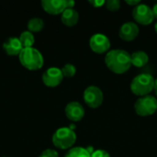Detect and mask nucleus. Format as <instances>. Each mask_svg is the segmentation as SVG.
Here are the masks:
<instances>
[{
	"label": "nucleus",
	"instance_id": "nucleus-19",
	"mask_svg": "<svg viewBox=\"0 0 157 157\" xmlns=\"http://www.w3.org/2000/svg\"><path fill=\"white\" fill-rule=\"evenodd\" d=\"M61 70H62V73L63 75V77H73L76 73V68L72 63L64 64Z\"/></svg>",
	"mask_w": 157,
	"mask_h": 157
},
{
	"label": "nucleus",
	"instance_id": "nucleus-8",
	"mask_svg": "<svg viewBox=\"0 0 157 157\" xmlns=\"http://www.w3.org/2000/svg\"><path fill=\"white\" fill-rule=\"evenodd\" d=\"M89 47L95 53L102 54L109 52L110 48V41L106 35L97 33L90 38Z\"/></svg>",
	"mask_w": 157,
	"mask_h": 157
},
{
	"label": "nucleus",
	"instance_id": "nucleus-21",
	"mask_svg": "<svg viewBox=\"0 0 157 157\" xmlns=\"http://www.w3.org/2000/svg\"><path fill=\"white\" fill-rule=\"evenodd\" d=\"M39 157H59L58 153L53 149H46L44 150Z\"/></svg>",
	"mask_w": 157,
	"mask_h": 157
},
{
	"label": "nucleus",
	"instance_id": "nucleus-22",
	"mask_svg": "<svg viewBox=\"0 0 157 157\" xmlns=\"http://www.w3.org/2000/svg\"><path fill=\"white\" fill-rule=\"evenodd\" d=\"M91 157H110V155L105 150H96L91 154Z\"/></svg>",
	"mask_w": 157,
	"mask_h": 157
},
{
	"label": "nucleus",
	"instance_id": "nucleus-11",
	"mask_svg": "<svg viewBox=\"0 0 157 157\" xmlns=\"http://www.w3.org/2000/svg\"><path fill=\"white\" fill-rule=\"evenodd\" d=\"M65 116L71 121H80L85 116L84 107L77 101H72L68 103L64 109Z\"/></svg>",
	"mask_w": 157,
	"mask_h": 157
},
{
	"label": "nucleus",
	"instance_id": "nucleus-1",
	"mask_svg": "<svg viewBox=\"0 0 157 157\" xmlns=\"http://www.w3.org/2000/svg\"><path fill=\"white\" fill-rule=\"evenodd\" d=\"M105 63L107 67L114 74L123 75L132 66L131 54L125 50H111L106 54Z\"/></svg>",
	"mask_w": 157,
	"mask_h": 157
},
{
	"label": "nucleus",
	"instance_id": "nucleus-4",
	"mask_svg": "<svg viewBox=\"0 0 157 157\" xmlns=\"http://www.w3.org/2000/svg\"><path fill=\"white\" fill-rule=\"evenodd\" d=\"M52 141L56 148L61 150H70L76 141V134L71 128L63 127L53 133Z\"/></svg>",
	"mask_w": 157,
	"mask_h": 157
},
{
	"label": "nucleus",
	"instance_id": "nucleus-20",
	"mask_svg": "<svg viewBox=\"0 0 157 157\" xmlns=\"http://www.w3.org/2000/svg\"><path fill=\"white\" fill-rule=\"evenodd\" d=\"M106 7L109 11H117L121 8V2L119 0H108L106 2Z\"/></svg>",
	"mask_w": 157,
	"mask_h": 157
},
{
	"label": "nucleus",
	"instance_id": "nucleus-25",
	"mask_svg": "<svg viewBox=\"0 0 157 157\" xmlns=\"http://www.w3.org/2000/svg\"><path fill=\"white\" fill-rule=\"evenodd\" d=\"M75 5V2L73 0H66V6L67 8H73Z\"/></svg>",
	"mask_w": 157,
	"mask_h": 157
},
{
	"label": "nucleus",
	"instance_id": "nucleus-14",
	"mask_svg": "<svg viewBox=\"0 0 157 157\" xmlns=\"http://www.w3.org/2000/svg\"><path fill=\"white\" fill-rule=\"evenodd\" d=\"M79 19L78 12L74 8H66L61 15V20L63 25L73 27L77 24Z\"/></svg>",
	"mask_w": 157,
	"mask_h": 157
},
{
	"label": "nucleus",
	"instance_id": "nucleus-27",
	"mask_svg": "<svg viewBox=\"0 0 157 157\" xmlns=\"http://www.w3.org/2000/svg\"><path fill=\"white\" fill-rule=\"evenodd\" d=\"M154 90H155V95L157 96V79L155 80V87H154Z\"/></svg>",
	"mask_w": 157,
	"mask_h": 157
},
{
	"label": "nucleus",
	"instance_id": "nucleus-18",
	"mask_svg": "<svg viewBox=\"0 0 157 157\" xmlns=\"http://www.w3.org/2000/svg\"><path fill=\"white\" fill-rule=\"evenodd\" d=\"M64 157H91L90 153L86 150V148L84 147H73L71 148Z\"/></svg>",
	"mask_w": 157,
	"mask_h": 157
},
{
	"label": "nucleus",
	"instance_id": "nucleus-29",
	"mask_svg": "<svg viewBox=\"0 0 157 157\" xmlns=\"http://www.w3.org/2000/svg\"><path fill=\"white\" fill-rule=\"evenodd\" d=\"M156 112H157V110H156Z\"/></svg>",
	"mask_w": 157,
	"mask_h": 157
},
{
	"label": "nucleus",
	"instance_id": "nucleus-12",
	"mask_svg": "<svg viewBox=\"0 0 157 157\" xmlns=\"http://www.w3.org/2000/svg\"><path fill=\"white\" fill-rule=\"evenodd\" d=\"M139 34V27L136 23L128 21L122 24L120 28L119 36L125 41H132L137 38Z\"/></svg>",
	"mask_w": 157,
	"mask_h": 157
},
{
	"label": "nucleus",
	"instance_id": "nucleus-28",
	"mask_svg": "<svg viewBox=\"0 0 157 157\" xmlns=\"http://www.w3.org/2000/svg\"><path fill=\"white\" fill-rule=\"evenodd\" d=\"M155 32L157 33V22L155 23Z\"/></svg>",
	"mask_w": 157,
	"mask_h": 157
},
{
	"label": "nucleus",
	"instance_id": "nucleus-24",
	"mask_svg": "<svg viewBox=\"0 0 157 157\" xmlns=\"http://www.w3.org/2000/svg\"><path fill=\"white\" fill-rule=\"evenodd\" d=\"M125 3L129 6H134L141 4V2L139 0H125Z\"/></svg>",
	"mask_w": 157,
	"mask_h": 157
},
{
	"label": "nucleus",
	"instance_id": "nucleus-5",
	"mask_svg": "<svg viewBox=\"0 0 157 157\" xmlns=\"http://www.w3.org/2000/svg\"><path fill=\"white\" fill-rule=\"evenodd\" d=\"M134 110L141 117L153 115L157 110V99L154 96H144L139 98L134 103Z\"/></svg>",
	"mask_w": 157,
	"mask_h": 157
},
{
	"label": "nucleus",
	"instance_id": "nucleus-13",
	"mask_svg": "<svg viewBox=\"0 0 157 157\" xmlns=\"http://www.w3.org/2000/svg\"><path fill=\"white\" fill-rule=\"evenodd\" d=\"M3 50L9 56H18L23 50V47L18 38L9 37L3 43Z\"/></svg>",
	"mask_w": 157,
	"mask_h": 157
},
{
	"label": "nucleus",
	"instance_id": "nucleus-17",
	"mask_svg": "<svg viewBox=\"0 0 157 157\" xmlns=\"http://www.w3.org/2000/svg\"><path fill=\"white\" fill-rule=\"evenodd\" d=\"M18 39H19V40L21 42V45H22L23 49H25V48H31V47H33V45L35 43L34 35H33V33H31L29 30L23 31L19 35Z\"/></svg>",
	"mask_w": 157,
	"mask_h": 157
},
{
	"label": "nucleus",
	"instance_id": "nucleus-23",
	"mask_svg": "<svg viewBox=\"0 0 157 157\" xmlns=\"http://www.w3.org/2000/svg\"><path fill=\"white\" fill-rule=\"evenodd\" d=\"M88 3L90 5H92L94 7H101L103 5L106 4V1H103V0H92V1H88Z\"/></svg>",
	"mask_w": 157,
	"mask_h": 157
},
{
	"label": "nucleus",
	"instance_id": "nucleus-6",
	"mask_svg": "<svg viewBox=\"0 0 157 157\" xmlns=\"http://www.w3.org/2000/svg\"><path fill=\"white\" fill-rule=\"evenodd\" d=\"M83 98L89 108L97 109L103 103V93L99 87L96 86H89L85 89Z\"/></svg>",
	"mask_w": 157,
	"mask_h": 157
},
{
	"label": "nucleus",
	"instance_id": "nucleus-15",
	"mask_svg": "<svg viewBox=\"0 0 157 157\" xmlns=\"http://www.w3.org/2000/svg\"><path fill=\"white\" fill-rule=\"evenodd\" d=\"M131 59H132V65L141 68L148 63L149 56L144 51H137L131 54Z\"/></svg>",
	"mask_w": 157,
	"mask_h": 157
},
{
	"label": "nucleus",
	"instance_id": "nucleus-26",
	"mask_svg": "<svg viewBox=\"0 0 157 157\" xmlns=\"http://www.w3.org/2000/svg\"><path fill=\"white\" fill-rule=\"evenodd\" d=\"M152 11H153V15L155 17V18H157V3L154 5V6L152 7Z\"/></svg>",
	"mask_w": 157,
	"mask_h": 157
},
{
	"label": "nucleus",
	"instance_id": "nucleus-7",
	"mask_svg": "<svg viewBox=\"0 0 157 157\" xmlns=\"http://www.w3.org/2000/svg\"><path fill=\"white\" fill-rule=\"evenodd\" d=\"M132 17L135 20V22L144 26L150 25L155 19L152 7L142 3L134 6L132 10Z\"/></svg>",
	"mask_w": 157,
	"mask_h": 157
},
{
	"label": "nucleus",
	"instance_id": "nucleus-10",
	"mask_svg": "<svg viewBox=\"0 0 157 157\" xmlns=\"http://www.w3.org/2000/svg\"><path fill=\"white\" fill-rule=\"evenodd\" d=\"M42 9L52 16L62 14L66 8V0H42L40 2Z\"/></svg>",
	"mask_w": 157,
	"mask_h": 157
},
{
	"label": "nucleus",
	"instance_id": "nucleus-9",
	"mask_svg": "<svg viewBox=\"0 0 157 157\" xmlns=\"http://www.w3.org/2000/svg\"><path fill=\"white\" fill-rule=\"evenodd\" d=\"M41 79H42L43 84L46 86L55 87L62 83V81L63 79V75L60 68L51 67V68H48L43 73Z\"/></svg>",
	"mask_w": 157,
	"mask_h": 157
},
{
	"label": "nucleus",
	"instance_id": "nucleus-2",
	"mask_svg": "<svg viewBox=\"0 0 157 157\" xmlns=\"http://www.w3.org/2000/svg\"><path fill=\"white\" fill-rule=\"evenodd\" d=\"M18 60L21 65L29 71L40 70L44 64L43 55L38 49L33 47L23 49L18 55Z\"/></svg>",
	"mask_w": 157,
	"mask_h": 157
},
{
	"label": "nucleus",
	"instance_id": "nucleus-16",
	"mask_svg": "<svg viewBox=\"0 0 157 157\" xmlns=\"http://www.w3.org/2000/svg\"><path fill=\"white\" fill-rule=\"evenodd\" d=\"M27 28L28 30L30 31L31 33L40 32L44 28V21L40 17H32L28 21Z\"/></svg>",
	"mask_w": 157,
	"mask_h": 157
},
{
	"label": "nucleus",
	"instance_id": "nucleus-3",
	"mask_svg": "<svg viewBox=\"0 0 157 157\" xmlns=\"http://www.w3.org/2000/svg\"><path fill=\"white\" fill-rule=\"evenodd\" d=\"M155 79L150 74H140L136 75L131 83L132 92L140 98L148 96L155 87Z\"/></svg>",
	"mask_w": 157,
	"mask_h": 157
}]
</instances>
